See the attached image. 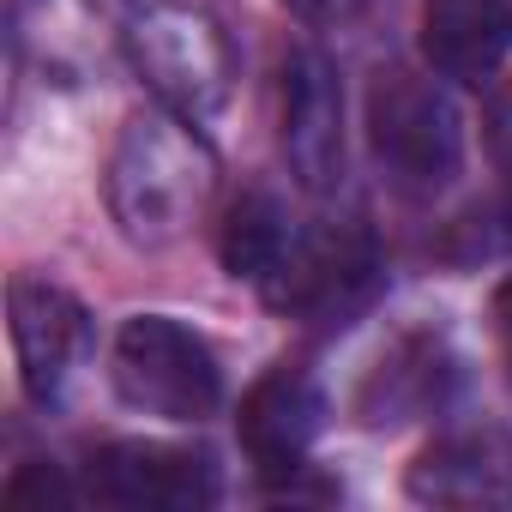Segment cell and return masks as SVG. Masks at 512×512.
<instances>
[{
	"label": "cell",
	"mask_w": 512,
	"mask_h": 512,
	"mask_svg": "<svg viewBox=\"0 0 512 512\" xmlns=\"http://www.w3.org/2000/svg\"><path fill=\"white\" fill-rule=\"evenodd\" d=\"M512 55V0H428L422 7V61L440 79L482 85Z\"/></svg>",
	"instance_id": "obj_10"
},
{
	"label": "cell",
	"mask_w": 512,
	"mask_h": 512,
	"mask_svg": "<svg viewBox=\"0 0 512 512\" xmlns=\"http://www.w3.org/2000/svg\"><path fill=\"white\" fill-rule=\"evenodd\" d=\"M235 428H241V452L253 458L260 476H296L308 446L326 428V392L302 368H272L241 398Z\"/></svg>",
	"instance_id": "obj_9"
},
{
	"label": "cell",
	"mask_w": 512,
	"mask_h": 512,
	"mask_svg": "<svg viewBox=\"0 0 512 512\" xmlns=\"http://www.w3.org/2000/svg\"><path fill=\"white\" fill-rule=\"evenodd\" d=\"M127 61L151 85V97L193 127L223 115L235 91V49L223 25L187 0H157L127 25Z\"/></svg>",
	"instance_id": "obj_3"
},
{
	"label": "cell",
	"mask_w": 512,
	"mask_h": 512,
	"mask_svg": "<svg viewBox=\"0 0 512 512\" xmlns=\"http://www.w3.org/2000/svg\"><path fill=\"white\" fill-rule=\"evenodd\" d=\"M25 494H43V500H67V482L43 464V470H25V476H13V500H25Z\"/></svg>",
	"instance_id": "obj_15"
},
{
	"label": "cell",
	"mask_w": 512,
	"mask_h": 512,
	"mask_svg": "<svg viewBox=\"0 0 512 512\" xmlns=\"http://www.w3.org/2000/svg\"><path fill=\"white\" fill-rule=\"evenodd\" d=\"M7 320H13V356L25 392L37 404H55L91 350V314L49 278H13Z\"/></svg>",
	"instance_id": "obj_7"
},
{
	"label": "cell",
	"mask_w": 512,
	"mask_h": 512,
	"mask_svg": "<svg viewBox=\"0 0 512 512\" xmlns=\"http://www.w3.org/2000/svg\"><path fill=\"white\" fill-rule=\"evenodd\" d=\"M91 494L127 512H199L217 500V464L199 446L115 440L91 458Z\"/></svg>",
	"instance_id": "obj_6"
},
{
	"label": "cell",
	"mask_w": 512,
	"mask_h": 512,
	"mask_svg": "<svg viewBox=\"0 0 512 512\" xmlns=\"http://www.w3.org/2000/svg\"><path fill=\"white\" fill-rule=\"evenodd\" d=\"M446 386H452V356H446V344H440V338H398V344L374 362V374H368L356 410H362L368 428L416 422L422 410H434V404L446 398Z\"/></svg>",
	"instance_id": "obj_12"
},
{
	"label": "cell",
	"mask_w": 512,
	"mask_h": 512,
	"mask_svg": "<svg viewBox=\"0 0 512 512\" xmlns=\"http://www.w3.org/2000/svg\"><path fill=\"white\" fill-rule=\"evenodd\" d=\"M109 211L127 241L169 247L193 229L217 187V157L181 115H139L121 127L109 157Z\"/></svg>",
	"instance_id": "obj_1"
},
{
	"label": "cell",
	"mask_w": 512,
	"mask_h": 512,
	"mask_svg": "<svg viewBox=\"0 0 512 512\" xmlns=\"http://www.w3.org/2000/svg\"><path fill=\"white\" fill-rule=\"evenodd\" d=\"M115 392L145 416L205 422L223 404V368L193 326L169 314H133L115 332Z\"/></svg>",
	"instance_id": "obj_4"
},
{
	"label": "cell",
	"mask_w": 512,
	"mask_h": 512,
	"mask_svg": "<svg viewBox=\"0 0 512 512\" xmlns=\"http://www.w3.org/2000/svg\"><path fill=\"white\" fill-rule=\"evenodd\" d=\"M284 163L308 193H332L344 181V85L314 49L284 61Z\"/></svg>",
	"instance_id": "obj_8"
},
{
	"label": "cell",
	"mask_w": 512,
	"mask_h": 512,
	"mask_svg": "<svg viewBox=\"0 0 512 512\" xmlns=\"http://www.w3.org/2000/svg\"><path fill=\"white\" fill-rule=\"evenodd\" d=\"M284 7L296 19H308V25H344V19H356L368 7V0H284Z\"/></svg>",
	"instance_id": "obj_14"
},
{
	"label": "cell",
	"mask_w": 512,
	"mask_h": 512,
	"mask_svg": "<svg viewBox=\"0 0 512 512\" xmlns=\"http://www.w3.org/2000/svg\"><path fill=\"white\" fill-rule=\"evenodd\" d=\"M494 320H500V326H506V338H512V278L494 290Z\"/></svg>",
	"instance_id": "obj_16"
},
{
	"label": "cell",
	"mask_w": 512,
	"mask_h": 512,
	"mask_svg": "<svg viewBox=\"0 0 512 512\" xmlns=\"http://www.w3.org/2000/svg\"><path fill=\"white\" fill-rule=\"evenodd\" d=\"M368 151L392 193L434 199L464 169V121L434 79L380 73L368 91Z\"/></svg>",
	"instance_id": "obj_2"
},
{
	"label": "cell",
	"mask_w": 512,
	"mask_h": 512,
	"mask_svg": "<svg viewBox=\"0 0 512 512\" xmlns=\"http://www.w3.org/2000/svg\"><path fill=\"white\" fill-rule=\"evenodd\" d=\"M296 247V229H290V211L266 193V187H247L223 223H217V260L229 266V278H247V284H272L278 266L290 260Z\"/></svg>",
	"instance_id": "obj_13"
},
{
	"label": "cell",
	"mask_w": 512,
	"mask_h": 512,
	"mask_svg": "<svg viewBox=\"0 0 512 512\" xmlns=\"http://www.w3.org/2000/svg\"><path fill=\"white\" fill-rule=\"evenodd\" d=\"M374 296H380V247L362 223L296 235L290 260L266 284V302L308 326H350Z\"/></svg>",
	"instance_id": "obj_5"
},
{
	"label": "cell",
	"mask_w": 512,
	"mask_h": 512,
	"mask_svg": "<svg viewBox=\"0 0 512 512\" xmlns=\"http://www.w3.org/2000/svg\"><path fill=\"white\" fill-rule=\"evenodd\" d=\"M410 494L428 506H494L512 500V446L494 434L434 440L410 464Z\"/></svg>",
	"instance_id": "obj_11"
}]
</instances>
